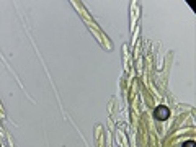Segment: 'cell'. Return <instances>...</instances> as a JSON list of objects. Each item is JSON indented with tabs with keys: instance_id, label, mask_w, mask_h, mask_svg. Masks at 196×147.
I'll use <instances>...</instances> for the list:
<instances>
[{
	"instance_id": "obj_1",
	"label": "cell",
	"mask_w": 196,
	"mask_h": 147,
	"mask_svg": "<svg viewBox=\"0 0 196 147\" xmlns=\"http://www.w3.org/2000/svg\"><path fill=\"white\" fill-rule=\"evenodd\" d=\"M183 147H194V142L190 141V142H186V144H183Z\"/></svg>"
}]
</instances>
